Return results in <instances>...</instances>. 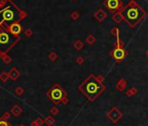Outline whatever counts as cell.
Instances as JSON below:
<instances>
[{
    "label": "cell",
    "mask_w": 148,
    "mask_h": 126,
    "mask_svg": "<svg viewBox=\"0 0 148 126\" xmlns=\"http://www.w3.org/2000/svg\"><path fill=\"white\" fill-rule=\"evenodd\" d=\"M14 92H15V94H17V96H23V94H24V88L18 86V87H17L16 89H15Z\"/></svg>",
    "instance_id": "ac0fdd59"
},
{
    "label": "cell",
    "mask_w": 148,
    "mask_h": 126,
    "mask_svg": "<svg viewBox=\"0 0 148 126\" xmlns=\"http://www.w3.org/2000/svg\"><path fill=\"white\" fill-rule=\"evenodd\" d=\"M93 16H94V18H97V19L99 20V22H102V21H103L105 18L106 14L103 12V10L100 9V10H97V12H96L95 13L93 14Z\"/></svg>",
    "instance_id": "7c38bea8"
},
{
    "label": "cell",
    "mask_w": 148,
    "mask_h": 126,
    "mask_svg": "<svg viewBox=\"0 0 148 126\" xmlns=\"http://www.w3.org/2000/svg\"><path fill=\"white\" fill-rule=\"evenodd\" d=\"M44 120H45V123L47 126H52L54 123H55V122H56L55 118H54L53 116H51V115L47 116V117H45Z\"/></svg>",
    "instance_id": "5bb4252c"
},
{
    "label": "cell",
    "mask_w": 148,
    "mask_h": 126,
    "mask_svg": "<svg viewBox=\"0 0 148 126\" xmlns=\"http://www.w3.org/2000/svg\"><path fill=\"white\" fill-rule=\"evenodd\" d=\"M124 16L129 23L132 22V21H136L139 19V10H138V9L128 6V8L124 10Z\"/></svg>",
    "instance_id": "8992f818"
},
{
    "label": "cell",
    "mask_w": 148,
    "mask_h": 126,
    "mask_svg": "<svg viewBox=\"0 0 148 126\" xmlns=\"http://www.w3.org/2000/svg\"><path fill=\"white\" fill-rule=\"evenodd\" d=\"M73 47L77 51H80V50L84 47V43H83L81 39H77V40L74 42Z\"/></svg>",
    "instance_id": "9a60e30c"
},
{
    "label": "cell",
    "mask_w": 148,
    "mask_h": 126,
    "mask_svg": "<svg viewBox=\"0 0 148 126\" xmlns=\"http://www.w3.org/2000/svg\"><path fill=\"white\" fill-rule=\"evenodd\" d=\"M10 112H11L12 116H14L15 117H18L22 114L23 109L18 104H15L13 107H11V109L10 110Z\"/></svg>",
    "instance_id": "8fae6325"
},
{
    "label": "cell",
    "mask_w": 148,
    "mask_h": 126,
    "mask_svg": "<svg viewBox=\"0 0 148 126\" xmlns=\"http://www.w3.org/2000/svg\"><path fill=\"white\" fill-rule=\"evenodd\" d=\"M34 122H35V124H36V126H43V124L45 123V120H44V118H41V117H37V119H35Z\"/></svg>",
    "instance_id": "7402d4cb"
},
{
    "label": "cell",
    "mask_w": 148,
    "mask_h": 126,
    "mask_svg": "<svg viewBox=\"0 0 148 126\" xmlns=\"http://www.w3.org/2000/svg\"><path fill=\"white\" fill-rule=\"evenodd\" d=\"M84 61H85V60L82 56H78V57L76 59V62L78 63V65H82L83 63H84Z\"/></svg>",
    "instance_id": "484cf974"
},
{
    "label": "cell",
    "mask_w": 148,
    "mask_h": 126,
    "mask_svg": "<svg viewBox=\"0 0 148 126\" xmlns=\"http://www.w3.org/2000/svg\"><path fill=\"white\" fill-rule=\"evenodd\" d=\"M112 56L117 60H121L123 58L125 57V51L121 47H117L114 48L111 52Z\"/></svg>",
    "instance_id": "ba28073f"
},
{
    "label": "cell",
    "mask_w": 148,
    "mask_h": 126,
    "mask_svg": "<svg viewBox=\"0 0 148 126\" xmlns=\"http://www.w3.org/2000/svg\"><path fill=\"white\" fill-rule=\"evenodd\" d=\"M104 5L109 9L111 12H115V10H118L120 8L121 3L119 0H105L104 2Z\"/></svg>",
    "instance_id": "52a82bcc"
},
{
    "label": "cell",
    "mask_w": 148,
    "mask_h": 126,
    "mask_svg": "<svg viewBox=\"0 0 148 126\" xmlns=\"http://www.w3.org/2000/svg\"><path fill=\"white\" fill-rule=\"evenodd\" d=\"M71 18H72V19H73V20H78V18H80V14L78 13V12L74 10V12H72V13H71Z\"/></svg>",
    "instance_id": "44dd1931"
},
{
    "label": "cell",
    "mask_w": 148,
    "mask_h": 126,
    "mask_svg": "<svg viewBox=\"0 0 148 126\" xmlns=\"http://www.w3.org/2000/svg\"><path fill=\"white\" fill-rule=\"evenodd\" d=\"M19 126H24V124H20Z\"/></svg>",
    "instance_id": "83f0119b"
},
{
    "label": "cell",
    "mask_w": 148,
    "mask_h": 126,
    "mask_svg": "<svg viewBox=\"0 0 148 126\" xmlns=\"http://www.w3.org/2000/svg\"><path fill=\"white\" fill-rule=\"evenodd\" d=\"M48 58H49L50 60H51V61H55L56 60H58V55L57 54H56L55 52H51L49 54V55H48Z\"/></svg>",
    "instance_id": "d6986e66"
},
{
    "label": "cell",
    "mask_w": 148,
    "mask_h": 126,
    "mask_svg": "<svg viewBox=\"0 0 148 126\" xmlns=\"http://www.w3.org/2000/svg\"><path fill=\"white\" fill-rule=\"evenodd\" d=\"M2 7V1H0V9H1Z\"/></svg>",
    "instance_id": "4316f807"
},
{
    "label": "cell",
    "mask_w": 148,
    "mask_h": 126,
    "mask_svg": "<svg viewBox=\"0 0 148 126\" xmlns=\"http://www.w3.org/2000/svg\"><path fill=\"white\" fill-rule=\"evenodd\" d=\"M107 117L111 119V121H112L113 123H116V122L118 120V118L120 117V112L117 110L116 108H113L107 114Z\"/></svg>",
    "instance_id": "30bf717a"
},
{
    "label": "cell",
    "mask_w": 148,
    "mask_h": 126,
    "mask_svg": "<svg viewBox=\"0 0 148 126\" xmlns=\"http://www.w3.org/2000/svg\"><path fill=\"white\" fill-rule=\"evenodd\" d=\"M6 30L9 32L12 36L16 38H20L21 33L24 32V27L20 24V22H16V23H12L10 26H8L6 27Z\"/></svg>",
    "instance_id": "5b68a950"
},
{
    "label": "cell",
    "mask_w": 148,
    "mask_h": 126,
    "mask_svg": "<svg viewBox=\"0 0 148 126\" xmlns=\"http://www.w3.org/2000/svg\"><path fill=\"white\" fill-rule=\"evenodd\" d=\"M26 17L27 12L18 7L12 0H2L0 25L7 27L12 23L21 22Z\"/></svg>",
    "instance_id": "6da1fadb"
},
{
    "label": "cell",
    "mask_w": 148,
    "mask_h": 126,
    "mask_svg": "<svg viewBox=\"0 0 148 126\" xmlns=\"http://www.w3.org/2000/svg\"><path fill=\"white\" fill-rule=\"evenodd\" d=\"M21 40V37L16 38L6 30L5 26L0 25V54H7L14 46Z\"/></svg>",
    "instance_id": "3957f363"
},
{
    "label": "cell",
    "mask_w": 148,
    "mask_h": 126,
    "mask_svg": "<svg viewBox=\"0 0 148 126\" xmlns=\"http://www.w3.org/2000/svg\"><path fill=\"white\" fill-rule=\"evenodd\" d=\"M50 113H51V116H56V115H58V113H59V110H58L56 106H53V107H51V108L50 109Z\"/></svg>",
    "instance_id": "603a6c76"
},
{
    "label": "cell",
    "mask_w": 148,
    "mask_h": 126,
    "mask_svg": "<svg viewBox=\"0 0 148 126\" xmlns=\"http://www.w3.org/2000/svg\"><path fill=\"white\" fill-rule=\"evenodd\" d=\"M105 89V87L102 81H99L94 75H90L78 86V90L90 102H93L97 99Z\"/></svg>",
    "instance_id": "7a4b0ae2"
},
{
    "label": "cell",
    "mask_w": 148,
    "mask_h": 126,
    "mask_svg": "<svg viewBox=\"0 0 148 126\" xmlns=\"http://www.w3.org/2000/svg\"><path fill=\"white\" fill-rule=\"evenodd\" d=\"M0 59L3 60V62L5 64L8 65V64H11L12 62V59L10 55H8L7 54H0Z\"/></svg>",
    "instance_id": "4fadbf2b"
},
{
    "label": "cell",
    "mask_w": 148,
    "mask_h": 126,
    "mask_svg": "<svg viewBox=\"0 0 148 126\" xmlns=\"http://www.w3.org/2000/svg\"><path fill=\"white\" fill-rule=\"evenodd\" d=\"M95 41H96V39H95V37L93 36V35H91V34H90V35H88L87 36V38L85 39V42H86L88 45H93V44L95 43Z\"/></svg>",
    "instance_id": "2e32d148"
},
{
    "label": "cell",
    "mask_w": 148,
    "mask_h": 126,
    "mask_svg": "<svg viewBox=\"0 0 148 126\" xmlns=\"http://www.w3.org/2000/svg\"><path fill=\"white\" fill-rule=\"evenodd\" d=\"M0 89H1V87H0Z\"/></svg>",
    "instance_id": "f546056e"
},
{
    "label": "cell",
    "mask_w": 148,
    "mask_h": 126,
    "mask_svg": "<svg viewBox=\"0 0 148 126\" xmlns=\"http://www.w3.org/2000/svg\"><path fill=\"white\" fill-rule=\"evenodd\" d=\"M24 35L26 38H31L33 35V31L31 28H27L24 31Z\"/></svg>",
    "instance_id": "ffe728a7"
},
{
    "label": "cell",
    "mask_w": 148,
    "mask_h": 126,
    "mask_svg": "<svg viewBox=\"0 0 148 126\" xmlns=\"http://www.w3.org/2000/svg\"><path fill=\"white\" fill-rule=\"evenodd\" d=\"M73 1H78V0H73Z\"/></svg>",
    "instance_id": "f1b7e54d"
},
{
    "label": "cell",
    "mask_w": 148,
    "mask_h": 126,
    "mask_svg": "<svg viewBox=\"0 0 148 126\" xmlns=\"http://www.w3.org/2000/svg\"><path fill=\"white\" fill-rule=\"evenodd\" d=\"M8 75H9V78L12 80V81H17L21 75V73L18 70L16 67H13V68H11V70L8 72Z\"/></svg>",
    "instance_id": "9c48e42d"
},
{
    "label": "cell",
    "mask_w": 148,
    "mask_h": 126,
    "mask_svg": "<svg viewBox=\"0 0 148 126\" xmlns=\"http://www.w3.org/2000/svg\"><path fill=\"white\" fill-rule=\"evenodd\" d=\"M10 78H9V75H8L7 72H2L0 74V81H3V82H6Z\"/></svg>",
    "instance_id": "e0dca14e"
},
{
    "label": "cell",
    "mask_w": 148,
    "mask_h": 126,
    "mask_svg": "<svg viewBox=\"0 0 148 126\" xmlns=\"http://www.w3.org/2000/svg\"><path fill=\"white\" fill-rule=\"evenodd\" d=\"M11 112H10V111H6V112H5L3 114V116L1 117V118H3V119H5V120L8 121V119L11 118Z\"/></svg>",
    "instance_id": "d4e9b609"
},
{
    "label": "cell",
    "mask_w": 148,
    "mask_h": 126,
    "mask_svg": "<svg viewBox=\"0 0 148 126\" xmlns=\"http://www.w3.org/2000/svg\"><path fill=\"white\" fill-rule=\"evenodd\" d=\"M46 96L56 105L60 103L66 105L69 102L66 91L58 83L53 84L52 87L46 92Z\"/></svg>",
    "instance_id": "277c9868"
},
{
    "label": "cell",
    "mask_w": 148,
    "mask_h": 126,
    "mask_svg": "<svg viewBox=\"0 0 148 126\" xmlns=\"http://www.w3.org/2000/svg\"><path fill=\"white\" fill-rule=\"evenodd\" d=\"M0 126H12V125L7 120H5V119L0 117Z\"/></svg>",
    "instance_id": "cb8c5ba5"
}]
</instances>
